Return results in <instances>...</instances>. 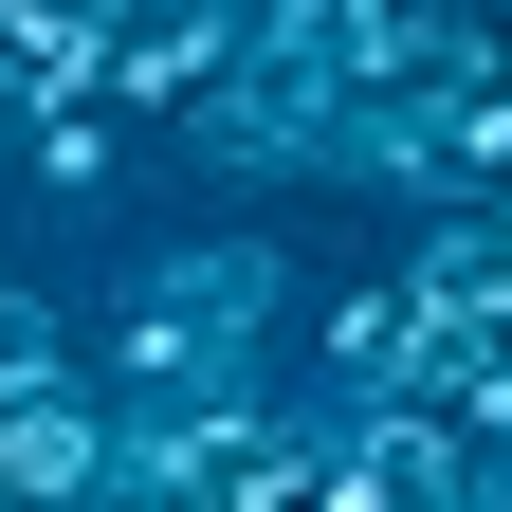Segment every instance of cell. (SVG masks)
Returning <instances> with one entry per match:
<instances>
[{
  "label": "cell",
  "mask_w": 512,
  "mask_h": 512,
  "mask_svg": "<svg viewBox=\"0 0 512 512\" xmlns=\"http://www.w3.org/2000/svg\"><path fill=\"white\" fill-rule=\"evenodd\" d=\"M220 55H238V19H110L92 110H110V128H183V110L220 92Z\"/></svg>",
  "instance_id": "obj_2"
},
{
  "label": "cell",
  "mask_w": 512,
  "mask_h": 512,
  "mask_svg": "<svg viewBox=\"0 0 512 512\" xmlns=\"http://www.w3.org/2000/svg\"><path fill=\"white\" fill-rule=\"evenodd\" d=\"M55 384H74V311L37 275H0V403H55Z\"/></svg>",
  "instance_id": "obj_6"
},
{
  "label": "cell",
  "mask_w": 512,
  "mask_h": 512,
  "mask_svg": "<svg viewBox=\"0 0 512 512\" xmlns=\"http://www.w3.org/2000/svg\"><path fill=\"white\" fill-rule=\"evenodd\" d=\"M19 165L55 183V202H110V183H128V128L110 110H19Z\"/></svg>",
  "instance_id": "obj_5"
},
{
  "label": "cell",
  "mask_w": 512,
  "mask_h": 512,
  "mask_svg": "<svg viewBox=\"0 0 512 512\" xmlns=\"http://www.w3.org/2000/svg\"><path fill=\"white\" fill-rule=\"evenodd\" d=\"M311 366H330V403H403V366H421V293H403V275L311 293Z\"/></svg>",
  "instance_id": "obj_4"
},
{
  "label": "cell",
  "mask_w": 512,
  "mask_h": 512,
  "mask_svg": "<svg viewBox=\"0 0 512 512\" xmlns=\"http://www.w3.org/2000/svg\"><path fill=\"white\" fill-rule=\"evenodd\" d=\"M110 494V403L55 384V403H0V512H92Z\"/></svg>",
  "instance_id": "obj_3"
},
{
  "label": "cell",
  "mask_w": 512,
  "mask_h": 512,
  "mask_svg": "<svg viewBox=\"0 0 512 512\" xmlns=\"http://www.w3.org/2000/svg\"><path fill=\"white\" fill-rule=\"evenodd\" d=\"M275 238H183V256H147V275H128V311H165V330L183 348H202V366H238L256 384V330H275Z\"/></svg>",
  "instance_id": "obj_1"
}]
</instances>
